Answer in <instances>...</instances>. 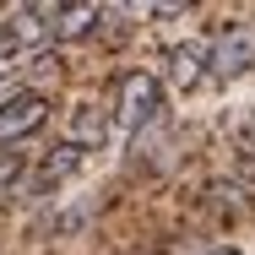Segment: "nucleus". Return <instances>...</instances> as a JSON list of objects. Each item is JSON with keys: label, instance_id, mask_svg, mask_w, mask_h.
I'll return each instance as SVG.
<instances>
[{"label": "nucleus", "instance_id": "6", "mask_svg": "<svg viewBox=\"0 0 255 255\" xmlns=\"http://www.w3.org/2000/svg\"><path fill=\"white\" fill-rule=\"evenodd\" d=\"M49 120V98L44 93H16V98L0 103V141H16V136H27V130H38Z\"/></svg>", "mask_w": 255, "mask_h": 255}, {"label": "nucleus", "instance_id": "3", "mask_svg": "<svg viewBox=\"0 0 255 255\" xmlns=\"http://www.w3.org/2000/svg\"><path fill=\"white\" fill-rule=\"evenodd\" d=\"M54 16H60V5H22V11H11V22H0V60L54 38Z\"/></svg>", "mask_w": 255, "mask_h": 255}, {"label": "nucleus", "instance_id": "2", "mask_svg": "<svg viewBox=\"0 0 255 255\" xmlns=\"http://www.w3.org/2000/svg\"><path fill=\"white\" fill-rule=\"evenodd\" d=\"M250 65H255V22L234 16V22H223V33L212 38V71H217V82H234V76H245Z\"/></svg>", "mask_w": 255, "mask_h": 255}, {"label": "nucleus", "instance_id": "8", "mask_svg": "<svg viewBox=\"0 0 255 255\" xmlns=\"http://www.w3.org/2000/svg\"><path fill=\"white\" fill-rule=\"evenodd\" d=\"M103 136H109V120H103L93 103H76L71 109V141L82 152H93V147H103Z\"/></svg>", "mask_w": 255, "mask_h": 255}, {"label": "nucleus", "instance_id": "9", "mask_svg": "<svg viewBox=\"0 0 255 255\" xmlns=\"http://www.w3.org/2000/svg\"><path fill=\"white\" fill-rule=\"evenodd\" d=\"M76 228H87V212L76 206V212H65L60 223H54V234H76Z\"/></svg>", "mask_w": 255, "mask_h": 255}, {"label": "nucleus", "instance_id": "5", "mask_svg": "<svg viewBox=\"0 0 255 255\" xmlns=\"http://www.w3.org/2000/svg\"><path fill=\"white\" fill-rule=\"evenodd\" d=\"M82 163H87V152H82L76 141H54L49 152H44V163L33 168V179H27V190H33V196H49L54 185H65L71 174H82Z\"/></svg>", "mask_w": 255, "mask_h": 255}, {"label": "nucleus", "instance_id": "4", "mask_svg": "<svg viewBox=\"0 0 255 255\" xmlns=\"http://www.w3.org/2000/svg\"><path fill=\"white\" fill-rule=\"evenodd\" d=\"M206 71H212V49L201 38H185V44L168 49V87L174 93H196L206 82Z\"/></svg>", "mask_w": 255, "mask_h": 255}, {"label": "nucleus", "instance_id": "1", "mask_svg": "<svg viewBox=\"0 0 255 255\" xmlns=\"http://www.w3.org/2000/svg\"><path fill=\"white\" fill-rule=\"evenodd\" d=\"M157 109H163V82L152 71H130L120 82V93H114V125L125 136H136V130H147L157 120Z\"/></svg>", "mask_w": 255, "mask_h": 255}, {"label": "nucleus", "instance_id": "7", "mask_svg": "<svg viewBox=\"0 0 255 255\" xmlns=\"http://www.w3.org/2000/svg\"><path fill=\"white\" fill-rule=\"evenodd\" d=\"M103 22V5H60L54 16V44H76V38H93Z\"/></svg>", "mask_w": 255, "mask_h": 255}, {"label": "nucleus", "instance_id": "10", "mask_svg": "<svg viewBox=\"0 0 255 255\" xmlns=\"http://www.w3.org/2000/svg\"><path fill=\"white\" fill-rule=\"evenodd\" d=\"M201 255H239L234 245H212V250H201Z\"/></svg>", "mask_w": 255, "mask_h": 255}]
</instances>
